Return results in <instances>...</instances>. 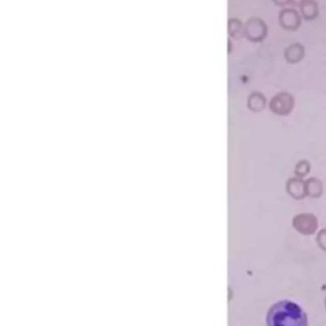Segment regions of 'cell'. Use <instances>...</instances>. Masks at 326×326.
Wrapping results in <instances>:
<instances>
[{
	"mask_svg": "<svg viewBox=\"0 0 326 326\" xmlns=\"http://www.w3.org/2000/svg\"><path fill=\"white\" fill-rule=\"evenodd\" d=\"M303 2H305V0H289V3L292 5H300V7Z\"/></svg>",
	"mask_w": 326,
	"mask_h": 326,
	"instance_id": "cell-15",
	"label": "cell"
},
{
	"mask_svg": "<svg viewBox=\"0 0 326 326\" xmlns=\"http://www.w3.org/2000/svg\"><path fill=\"white\" fill-rule=\"evenodd\" d=\"M243 36L251 42H261L267 36V25L261 18H250L243 24Z\"/></svg>",
	"mask_w": 326,
	"mask_h": 326,
	"instance_id": "cell-2",
	"label": "cell"
},
{
	"mask_svg": "<svg viewBox=\"0 0 326 326\" xmlns=\"http://www.w3.org/2000/svg\"><path fill=\"white\" fill-rule=\"evenodd\" d=\"M310 170L311 166L307 160H300V162L297 163V166H295V175H297L298 177L302 178L305 177L306 175H308Z\"/></svg>",
	"mask_w": 326,
	"mask_h": 326,
	"instance_id": "cell-12",
	"label": "cell"
},
{
	"mask_svg": "<svg viewBox=\"0 0 326 326\" xmlns=\"http://www.w3.org/2000/svg\"><path fill=\"white\" fill-rule=\"evenodd\" d=\"M317 244L321 250L326 251V229L318 232L317 234Z\"/></svg>",
	"mask_w": 326,
	"mask_h": 326,
	"instance_id": "cell-13",
	"label": "cell"
},
{
	"mask_svg": "<svg viewBox=\"0 0 326 326\" xmlns=\"http://www.w3.org/2000/svg\"><path fill=\"white\" fill-rule=\"evenodd\" d=\"M247 107L252 112H261L266 107V98L261 92H252L247 98Z\"/></svg>",
	"mask_w": 326,
	"mask_h": 326,
	"instance_id": "cell-8",
	"label": "cell"
},
{
	"mask_svg": "<svg viewBox=\"0 0 326 326\" xmlns=\"http://www.w3.org/2000/svg\"><path fill=\"white\" fill-rule=\"evenodd\" d=\"M301 13L307 20H313L318 15V7L315 0H305L301 4Z\"/></svg>",
	"mask_w": 326,
	"mask_h": 326,
	"instance_id": "cell-9",
	"label": "cell"
},
{
	"mask_svg": "<svg viewBox=\"0 0 326 326\" xmlns=\"http://www.w3.org/2000/svg\"><path fill=\"white\" fill-rule=\"evenodd\" d=\"M228 35L231 38L238 40L243 36V24L237 18H231L228 20Z\"/></svg>",
	"mask_w": 326,
	"mask_h": 326,
	"instance_id": "cell-11",
	"label": "cell"
},
{
	"mask_svg": "<svg viewBox=\"0 0 326 326\" xmlns=\"http://www.w3.org/2000/svg\"><path fill=\"white\" fill-rule=\"evenodd\" d=\"M279 23L284 30L295 31L301 25V15L297 10L285 8L279 14Z\"/></svg>",
	"mask_w": 326,
	"mask_h": 326,
	"instance_id": "cell-5",
	"label": "cell"
},
{
	"mask_svg": "<svg viewBox=\"0 0 326 326\" xmlns=\"http://www.w3.org/2000/svg\"><path fill=\"white\" fill-rule=\"evenodd\" d=\"M325 306H326V298H325Z\"/></svg>",
	"mask_w": 326,
	"mask_h": 326,
	"instance_id": "cell-17",
	"label": "cell"
},
{
	"mask_svg": "<svg viewBox=\"0 0 326 326\" xmlns=\"http://www.w3.org/2000/svg\"><path fill=\"white\" fill-rule=\"evenodd\" d=\"M287 190L295 199H303L307 196L306 182H303L301 178H290L287 183Z\"/></svg>",
	"mask_w": 326,
	"mask_h": 326,
	"instance_id": "cell-7",
	"label": "cell"
},
{
	"mask_svg": "<svg viewBox=\"0 0 326 326\" xmlns=\"http://www.w3.org/2000/svg\"><path fill=\"white\" fill-rule=\"evenodd\" d=\"M293 226H294V228L297 229L298 232L308 236V234L315 233L316 229H317L318 227V222L315 215L306 213L300 214V215L295 216L294 221H293Z\"/></svg>",
	"mask_w": 326,
	"mask_h": 326,
	"instance_id": "cell-4",
	"label": "cell"
},
{
	"mask_svg": "<svg viewBox=\"0 0 326 326\" xmlns=\"http://www.w3.org/2000/svg\"><path fill=\"white\" fill-rule=\"evenodd\" d=\"M270 110L274 112L275 115H280V116H287L292 112L293 107H294V98L292 94L287 93V92H280V93L275 94L271 98L269 103Z\"/></svg>",
	"mask_w": 326,
	"mask_h": 326,
	"instance_id": "cell-3",
	"label": "cell"
},
{
	"mask_svg": "<svg viewBox=\"0 0 326 326\" xmlns=\"http://www.w3.org/2000/svg\"><path fill=\"white\" fill-rule=\"evenodd\" d=\"M306 191L311 198H320L322 195V182L318 178H310L306 181Z\"/></svg>",
	"mask_w": 326,
	"mask_h": 326,
	"instance_id": "cell-10",
	"label": "cell"
},
{
	"mask_svg": "<svg viewBox=\"0 0 326 326\" xmlns=\"http://www.w3.org/2000/svg\"><path fill=\"white\" fill-rule=\"evenodd\" d=\"M232 52V41L228 40V53Z\"/></svg>",
	"mask_w": 326,
	"mask_h": 326,
	"instance_id": "cell-16",
	"label": "cell"
},
{
	"mask_svg": "<svg viewBox=\"0 0 326 326\" xmlns=\"http://www.w3.org/2000/svg\"><path fill=\"white\" fill-rule=\"evenodd\" d=\"M273 3L275 5H278V7H284V5H287L289 3V0H273Z\"/></svg>",
	"mask_w": 326,
	"mask_h": 326,
	"instance_id": "cell-14",
	"label": "cell"
},
{
	"mask_svg": "<svg viewBox=\"0 0 326 326\" xmlns=\"http://www.w3.org/2000/svg\"><path fill=\"white\" fill-rule=\"evenodd\" d=\"M267 326H308L307 315L295 302L279 301L267 311Z\"/></svg>",
	"mask_w": 326,
	"mask_h": 326,
	"instance_id": "cell-1",
	"label": "cell"
},
{
	"mask_svg": "<svg viewBox=\"0 0 326 326\" xmlns=\"http://www.w3.org/2000/svg\"><path fill=\"white\" fill-rule=\"evenodd\" d=\"M305 56V47L301 43H292L284 51L285 60L289 64H297Z\"/></svg>",
	"mask_w": 326,
	"mask_h": 326,
	"instance_id": "cell-6",
	"label": "cell"
}]
</instances>
